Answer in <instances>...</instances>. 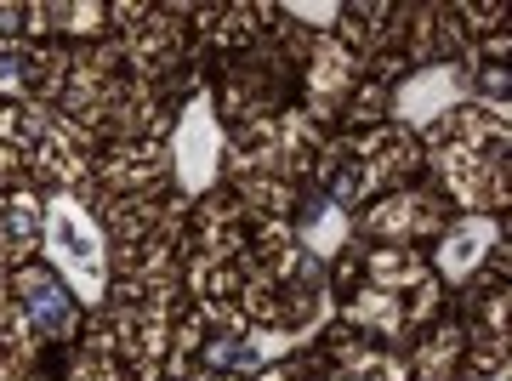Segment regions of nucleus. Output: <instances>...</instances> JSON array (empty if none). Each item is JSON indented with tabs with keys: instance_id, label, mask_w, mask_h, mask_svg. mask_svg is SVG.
I'll return each mask as SVG.
<instances>
[]
</instances>
